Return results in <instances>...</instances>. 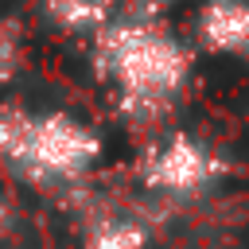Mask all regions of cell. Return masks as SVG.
Segmentation results:
<instances>
[{
  "label": "cell",
  "instance_id": "cell-1",
  "mask_svg": "<svg viewBox=\"0 0 249 249\" xmlns=\"http://www.w3.org/2000/svg\"><path fill=\"white\" fill-rule=\"evenodd\" d=\"M97 74L121 93V113L136 124H152L187 86L191 51L167 27L144 16H128L97 27L93 39Z\"/></svg>",
  "mask_w": 249,
  "mask_h": 249
},
{
  "label": "cell",
  "instance_id": "cell-2",
  "mask_svg": "<svg viewBox=\"0 0 249 249\" xmlns=\"http://www.w3.org/2000/svg\"><path fill=\"white\" fill-rule=\"evenodd\" d=\"M101 156V136L74 113H31L27 144L12 175L35 187H78Z\"/></svg>",
  "mask_w": 249,
  "mask_h": 249
},
{
  "label": "cell",
  "instance_id": "cell-3",
  "mask_svg": "<svg viewBox=\"0 0 249 249\" xmlns=\"http://www.w3.org/2000/svg\"><path fill=\"white\" fill-rule=\"evenodd\" d=\"M218 175H222V160L187 132L163 136L160 144L148 148V156L140 163V183L152 195H163V198L195 195Z\"/></svg>",
  "mask_w": 249,
  "mask_h": 249
},
{
  "label": "cell",
  "instance_id": "cell-4",
  "mask_svg": "<svg viewBox=\"0 0 249 249\" xmlns=\"http://www.w3.org/2000/svg\"><path fill=\"white\" fill-rule=\"evenodd\" d=\"M195 35L214 54H237L249 58V0H206Z\"/></svg>",
  "mask_w": 249,
  "mask_h": 249
},
{
  "label": "cell",
  "instance_id": "cell-5",
  "mask_svg": "<svg viewBox=\"0 0 249 249\" xmlns=\"http://www.w3.org/2000/svg\"><path fill=\"white\" fill-rule=\"evenodd\" d=\"M82 249H148V222L109 206H86Z\"/></svg>",
  "mask_w": 249,
  "mask_h": 249
},
{
  "label": "cell",
  "instance_id": "cell-6",
  "mask_svg": "<svg viewBox=\"0 0 249 249\" xmlns=\"http://www.w3.org/2000/svg\"><path fill=\"white\" fill-rule=\"evenodd\" d=\"M43 12L66 31H97L109 23L105 0H43Z\"/></svg>",
  "mask_w": 249,
  "mask_h": 249
},
{
  "label": "cell",
  "instance_id": "cell-7",
  "mask_svg": "<svg viewBox=\"0 0 249 249\" xmlns=\"http://www.w3.org/2000/svg\"><path fill=\"white\" fill-rule=\"evenodd\" d=\"M19 70V39H16V31L12 27H4L0 23V86L4 82H12V74Z\"/></svg>",
  "mask_w": 249,
  "mask_h": 249
},
{
  "label": "cell",
  "instance_id": "cell-8",
  "mask_svg": "<svg viewBox=\"0 0 249 249\" xmlns=\"http://www.w3.org/2000/svg\"><path fill=\"white\" fill-rule=\"evenodd\" d=\"M12 230H16V206H12V198L0 191V241H4Z\"/></svg>",
  "mask_w": 249,
  "mask_h": 249
},
{
  "label": "cell",
  "instance_id": "cell-9",
  "mask_svg": "<svg viewBox=\"0 0 249 249\" xmlns=\"http://www.w3.org/2000/svg\"><path fill=\"white\" fill-rule=\"evenodd\" d=\"M167 4H175V0H136V16H144V19H152V12H160V8H167Z\"/></svg>",
  "mask_w": 249,
  "mask_h": 249
},
{
  "label": "cell",
  "instance_id": "cell-10",
  "mask_svg": "<svg viewBox=\"0 0 249 249\" xmlns=\"http://www.w3.org/2000/svg\"><path fill=\"white\" fill-rule=\"evenodd\" d=\"M105 4H109V0H105Z\"/></svg>",
  "mask_w": 249,
  "mask_h": 249
}]
</instances>
